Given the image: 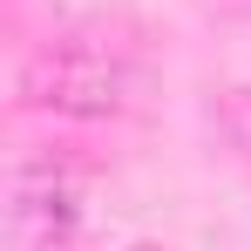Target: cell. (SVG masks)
Masks as SVG:
<instances>
[{
  "mask_svg": "<svg viewBox=\"0 0 251 251\" xmlns=\"http://www.w3.org/2000/svg\"><path fill=\"white\" fill-rule=\"evenodd\" d=\"M129 95H136V61L123 48H102V41H54L41 48L27 68H21V102L27 109H48V116H123Z\"/></svg>",
  "mask_w": 251,
  "mask_h": 251,
  "instance_id": "1",
  "label": "cell"
},
{
  "mask_svg": "<svg viewBox=\"0 0 251 251\" xmlns=\"http://www.w3.org/2000/svg\"><path fill=\"white\" fill-rule=\"evenodd\" d=\"M82 217V190L54 156H21L7 183V245L14 251H54Z\"/></svg>",
  "mask_w": 251,
  "mask_h": 251,
  "instance_id": "2",
  "label": "cell"
},
{
  "mask_svg": "<svg viewBox=\"0 0 251 251\" xmlns=\"http://www.w3.org/2000/svg\"><path fill=\"white\" fill-rule=\"evenodd\" d=\"M217 129H224V143L251 156V88H224L217 95Z\"/></svg>",
  "mask_w": 251,
  "mask_h": 251,
  "instance_id": "3",
  "label": "cell"
}]
</instances>
